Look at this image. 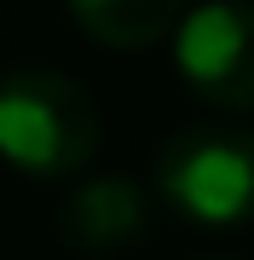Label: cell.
<instances>
[{"instance_id": "6da1fadb", "label": "cell", "mask_w": 254, "mask_h": 260, "mask_svg": "<svg viewBox=\"0 0 254 260\" xmlns=\"http://www.w3.org/2000/svg\"><path fill=\"white\" fill-rule=\"evenodd\" d=\"M104 116L98 99L64 70L0 75V156L35 179L81 174L98 156Z\"/></svg>"}, {"instance_id": "7a4b0ae2", "label": "cell", "mask_w": 254, "mask_h": 260, "mask_svg": "<svg viewBox=\"0 0 254 260\" xmlns=\"http://www.w3.org/2000/svg\"><path fill=\"white\" fill-rule=\"evenodd\" d=\"M151 185L168 208L197 225L254 220V133L237 121H191L162 139Z\"/></svg>"}, {"instance_id": "3957f363", "label": "cell", "mask_w": 254, "mask_h": 260, "mask_svg": "<svg viewBox=\"0 0 254 260\" xmlns=\"http://www.w3.org/2000/svg\"><path fill=\"white\" fill-rule=\"evenodd\" d=\"M173 70L214 110H254V0H208L173 29Z\"/></svg>"}, {"instance_id": "277c9868", "label": "cell", "mask_w": 254, "mask_h": 260, "mask_svg": "<svg viewBox=\"0 0 254 260\" xmlns=\"http://www.w3.org/2000/svg\"><path fill=\"white\" fill-rule=\"evenodd\" d=\"M151 225H156V197L122 174L81 179L58 203V237L87 260H110V254L139 249L151 237Z\"/></svg>"}, {"instance_id": "5b68a950", "label": "cell", "mask_w": 254, "mask_h": 260, "mask_svg": "<svg viewBox=\"0 0 254 260\" xmlns=\"http://www.w3.org/2000/svg\"><path fill=\"white\" fill-rule=\"evenodd\" d=\"M64 6L98 47H116V52L156 47L185 18V0H64Z\"/></svg>"}]
</instances>
